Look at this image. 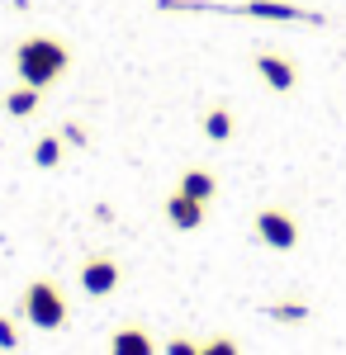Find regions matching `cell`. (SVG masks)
<instances>
[{"mask_svg":"<svg viewBox=\"0 0 346 355\" xmlns=\"http://www.w3.org/2000/svg\"><path fill=\"white\" fill-rule=\"evenodd\" d=\"M256 242L270 246V251H294L299 246V218H294L290 209H280V204H270V209H256Z\"/></svg>","mask_w":346,"mask_h":355,"instance_id":"obj_4","label":"cell"},{"mask_svg":"<svg viewBox=\"0 0 346 355\" xmlns=\"http://www.w3.org/2000/svg\"><path fill=\"white\" fill-rule=\"evenodd\" d=\"M204 214H209V204H199V199H190V194H181V190H171V199H166V223H171L176 232L204 227Z\"/></svg>","mask_w":346,"mask_h":355,"instance_id":"obj_7","label":"cell"},{"mask_svg":"<svg viewBox=\"0 0 346 355\" xmlns=\"http://www.w3.org/2000/svg\"><path fill=\"white\" fill-rule=\"evenodd\" d=\"M72 71V48L53 38V33H33V38H19L15 43V76L33 90H48L62 76Z\"/></svg>","mask_w":346,"mask_h":355,"instance_id":"obj_1","label":"cell"},{"mask_svg":"<svg viewBox=\"0 0 346 355\" xmlns=\"http://www.w3.org/2000/svg\"><path fill=\"white\" fill-rule=\"evenodd\" d=\"M161 355H199V341H195V336H171V341L161 346Z\"/></svg>","mask_w":346,"mask_h":355,"instance_id":"obj_15","label":"cell"},{"mask_svg":"<svg viewBox=\"0 0 346 355\" xmlns=\"http://www.w3.org/2000/svg\"><path fill=\"white\" fill-rule=\"evenodd\" d=\"M38 100H43V90H33V85L19 81L5 95V114H10V119H28V114H38Z\"/></svg>","mask_w":346,"mask_h":355,"instance_id":"obj_10","label":"cell"},{"mask_svg":"<svg viewBox=\"0 0 346 355\" xmlns=\"http://www.w3.org/2000/svg\"><path fill=\"white\" fill-rule=\"evenodd\" d=\"M62 137H67V142H76V147H81V142H85V128H76V123H67V133H62Z\"/></svg>","mask_w":346,"mask_h":355,"instance_id":"obj_17","label":"cell"},{"mask_svg":"<svg viewBox=\"0 0 346 355\" xmlns=\"http://www.w3.org/2000/svg\"><path fill=\"white\" fill-rule=\"evenodd\" d=\"M161 10H218V15H242V19H275V24H327L318 10H304L294 0H242V5H209V0H157Z\"/></svg>","mask_w":346,"mask_h":355,"instance_id":"obj_2","label":"cell"},{"mask_svg":"<svg viewBox=\"0 0 346 355\" xmlns=\"http://www.w3.org/2000/svg\"><path fill=\"white\" fill-rule=\"evenodd\" d=\"M261 313H266L270 322H308V318H313V308H308V303L304 299H280V303H266V308H261Z\"/></svg>","mask_w":346,"mask_h":355,"instance_id":"obj_11","label":"cell"},{"mask_svg":"<svg viewBox=\"0 0 346 355\" xmlns=\"http://www.w3.org/2000/svg\"><path fill=\"white\" fill-rule=\"evenodd\" d=\"M204 137H209V142H228V137H233V110H228V105H213V110L204 114Z\"/></svg>","mask_w":346,"mask_h":355,"instance_id":"obj_12","label":"cell"},{"mask_svg":"<svg viewBox=\"0 0 346 355\" xmlns=\"http://www.w3.org/2000/svg\"><path fill=\"white\" fill-rule=\"evenodd\" d=\"M252 67H256V76L275 90V95H285V90H294L299 85V67H294V57H285V53H256L252 57Z\"/></svg>","mask_w":346,"mask_h":355,"instance_id":"obj_6","label":"cell"},{"mask_svg":"<svg viewBox=\"0 0 346 355\" xmlns=\"http://www.w3.org/2000/svg\"><path fill=\"white\" fill-rule=\"evenodd\" d=\"M199 355H242V346L233 336H209V341H199Z\"/></svg>","mask_w":346,"mask_h":355,"instance_id":"obj_14","label":"cell"},{"mask_svg":"<svg viewBox=\"0 0 346 355\" xmlns=\"http://www.w3.org/2000/svg\"><path fill=\"white\" fill-rule=\"evenodd\" d=\"M119 279H124V270H119V261H114V256H85V266H81V289H85L90 299L114 294V289H119Z\"/></svg>","mask_w":346,"mask_h":355,"instance_id":"obj_5","label":"cell"},{"mask_svg":"<svg viewBox=\"0 0 346 355\" xmlns=\"http://www.w3.org/2000/svg\"><path fill=\"white\" fill-rule=\"evenodd\" d=\"M15 346H19V331H15V322L0 313V351H15Z\"/></svg>","mask_w":346,"mask_h":355,"instance_id":"obj_16","label":"cell"},{"mask_svg":"<svg viewBox=\"0 0 346 355\" xmlns=\"http://www.w3.org/2000/svg\"><path fill=\"white\" fill-rule=\"evenodd\" d=\"M19 318L38 331H57V327H67L72 308H67V294L53 279H28V289L19 294Z\"/></svg>","mask_w":346,"mask_h":355,"instance_id":"obj_3","label":"cell"},{"mask_svg":"<svg viewBox=\"0 0 346 355\" xmlns=\"http://www.w3.org/2000/svg\"><path fill=\"white\" fill-rule=\"evenodd\" d=\"M109 355H157V341H152V331L129 322V327H119L109 336Z\"/></svg>","mask_w":346,"mask_h":355,"instance_id":"obj_8","label":"cell"},{"mask_svg":"<svg viewBox=\"0 0 346 355\" xmlns=\"http://www.w3.org/2000/svg\"><path fill=\"white\" fill-rule=\"evenodd\" d=\"M57 162H62V137H57V133L38 137V147H33V166H43V171H53Z\"/></svg>","mask_w":346,"mask_h":355,"instance_id":"obj_13","label":"cell"},{"mask_svg":"<svg viewBox=\"0 0 346 355\" xmlns=\"http://www.w3.org/2000/svg\"><path fill=\"white\" fill-rule=\"evenodd\" d=\"M176 190L199 199V204H209L213 194H218V180H213V171H204V166H190V171H181V185Z\"/></svg>","mask_w":346,"mask_h":355,"instance_id":"obj_9","label":"cell"}]
</instances>
